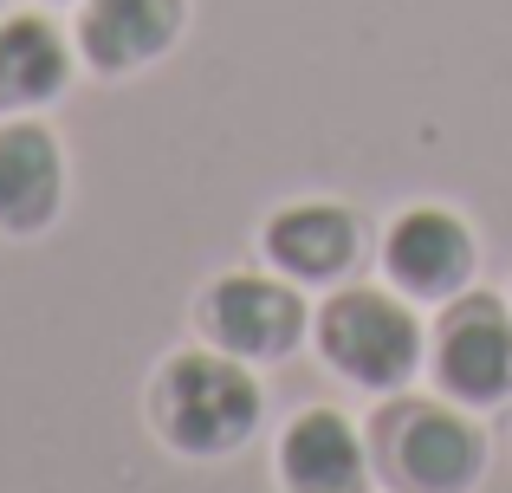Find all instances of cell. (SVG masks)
Wrapping results in <instances>:
<instances>
[{
  "label": "cell",
  "mask_w": 512,
  "mask_h": 493,
  "mask_svg": "<svg viewBox=\"0 0 512 493\" xmlns=\"http://www.w3.org/2000/svg\"><path fill=\"white\" fill-rule=\"evenodd\" d=\"M150 422L175 455H234L260 429V383L247 377L240 357L214 351V344L175 351L150 377Z\"/></svg>",
  "instance_id": "obj_1"
},
{
  "label": "cell",
  "mask_w": 512,
  "mask_h": 493,
  "mask_svg": "<svg viewBox=\"0 0 512 493\" xmlns=\"http://www.w3.org/2000/svg\"><path fill=\"white\" fill-rule=\"evenodd\" d=\"M376 468L396 493H467L487 474V435L448 403L402 396L376 416Z\"/></svg>",
  "instance_id": "obj_2"
},
{
  "label": "cell",
  "mask_w": 512,
  "mask_h": 493,
  "mask_svg": "<svg viewBox=\"0 0 512 493\" xmlns=\"http://www.w3.org/2000/svg\"><path fill=\"white\" fill-rule=\"evenodd\" d=\"M312 338L318 357L363 390H402L422 364V325L383 286H338L312 312Z\"/></svg>",
  "instance_id": "obj_3"
},
{
  "label": "cell",
  "mask_w": 512,
  "mask_h": 493,
  "mask_svg": "<svg viewBox=\"0 0 512 493\" xmlns=\"http://www.w3.org/2000/svg\"><path fill=\"white\" fill-rule=\"evenodd\" d=\"M195 325L214 351L240 357V364H279L305 344V299L286 279L266 273H221L195 305Z\"/></svg>",
  "instance_id": "obj_4"
},
{
  "label": "cell",
  "mask_w": 512,
  "mask_h": 493,
  "mask_svg": "<svg viewBox=\"0 0 512 493\" xmlns=\"http://www.w3.org/2000/svg\"><path fill=\"white\" fill-rule=\"evenodd\" d=\"M435 383L467 409H487L512 390V305L493 292H454L435 318Z\"/></svg>",
  "instance_id": "obj_5"
},
{
  "label": "cell",
  "mask_w": 512,
  "mask_h": 493,
  "mask_svg": "<svg viewBox=\"0 0 512 493\" xmlns=\"http://www.w3.org/2000/svg\"><path fill=\"white\" fill-rule=\"evenodd\" d=\"M474 266H480V247L467 234V221L448 215V208H402L383 234V273L396 279L402 299L448 305L454 292H467Z\"/></svg>",
  "instance_id": "obj_6"
},
{
  "label": "cell",
  "mask_w": 512,
  "mask_h": 493,
  "mask_svg": "<svg viewBox=\"0 0 512 493\" xmlns=\"http://www.w3.org/2000/svg\"><path fill=\"white\" fill-rule=\"evenodd\" d=\"M266 260L286 279H312V286H331V279L357 273L363 260V228L344 202H292L266 221L260 234Z\"/></svg>",
  "instance_id": "obj_7"
},
{
  "label": "cell",
  "mask_w": 512,
  "mask_h": 493,
  "mask_svg": "<svg viewBox=\"0 0 512 493\" xmlns=\"http://www.w3.org/2000/svg\"><path fill=\"white\" fill-rule=\"evenodd\" d=\"M182 13H188V0H85V13H78V59L104 78H124L175 46Z\"/></svg>",
  "instance_id": "obj_8"
},
{
  "label": "cell",
  "mask_w": 512,
  "mask_h": 493,
  "mask_svg": "<svg viewBox=\"0 0 512 493\" xmlns=\"http://www.w3.org/2000/svg\"><path fill=\"white\" fill-rule=\"evenodd\" d=\"M279 481L286 493H370V455L350 416L299 409L279 435Z\"/></svg>",
  "instance_id": "obj_9"
},
{
  "label": "cell",
  "mask_w": 512,
  "mask_h": 493,
  "mask_svg": "<svg viewBox=\"0 0 512 493\" xmlns=\"http://www.w3.org/2000/svg\"><path fill=\"white\" fill-rule=\"evenodd\" d=\"M65 208V150L46 124H0V234H39Z\"/></svg>",
  "instance_id": "obj_10"
},
{
  "label": "cell",
  "mask_w": 512,
  "mask_h": 493,
  "mask_svg": "<svg viewBox=\"0 0 512 493\" xmlns=\"http://www.w3.org/2000/svg\"><path fill=\"white\" fill-rule=\"evenodd\" d=\"M72 85V46L59 26L39 13H7L0 20V117L39 111Z\"/></svg>",
  "instance_id": "obj_11"
}]
</instances>
